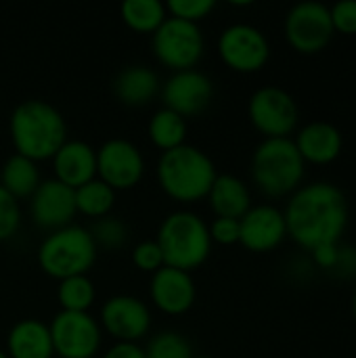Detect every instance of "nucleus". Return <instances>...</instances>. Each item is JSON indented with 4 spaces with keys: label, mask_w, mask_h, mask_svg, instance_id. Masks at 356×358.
<instances>
[{
    "label": "nucleus",
    "mask_w": 356,
    "mask_h": 358,
    "mask_svg": "<svg viewBox=\"0 0 356 358\" xmlns=\"http://www.w3.org/2000/svg\"><path fill=\"white\" fill-rule=\"evenodd\" d=\"M287 237L313 252L340 243L348 227V201L340 187L317 180L296 189L283 210Z\"/></svg>",
    "instance_id": "f257e3e1"
},
{
    "label": "nucleus",
    "mask_w": 356,
    "mask_h": 358,
    "mask_svg": "<svg viewBox=\"0 0 356 358\" xmlns=\"http://www.w3.org/2000/svg\"><path fill=\"white\" fill-rule=\"evenodd\" d=\"M8 132L15 153L34 162L52 159L67 141V124L61 111L42 99L21 101L8 120Z\"/></svg>",
    "instance_id": "f03ea898"
},
{
    "label": "nucleus",
    "mask_w": 356,
    "mask_h": 358,
    "mask_svg": "<svg viewBox=\"0 0 356 358\" xmlns=\"http://www.w3.org/2000/svg\"><path fill=\"white\" fill-rule=\"evenodd\" d=\"M218 176L212 157L195 145L183 143L162 151L157 159L159 187L176 201L191 203L208 197V191Z\"/></svg>",
    "instance_id": "7ed1b4c3"
},
{
    "label": "nucleus",
    "mask_w": 356,
    "mask_h": 358,
    "mask_svg": "<svg viewBox=\"0 0 356 358\" xmlns=\"http://www.w3.org/2000/svg\"><path fill=\"white\" fill-rule=\"evenodd\" d=\"M157 245L162 248L168 266L191 273L201 266L212 252V237L208 222L191 210H174L159 222Z\"/></svg>",
    "instance_id": "20e7f679"
},
{
    "label": "nucleus",
    "mask_w": 356,
    "mask_h": 358,
    "mask_svg": "<svg viewBox=\"0 0 356 358\" xmlns=\"http://www.w3.org/2000/svg\"><path fill=\"white\" fill-rule=\"evenodd\" d=\"M306 164L294 138H264L252 155V178L266 197H285L302 187Z\"/></svg>",
    "instance_id": "39448f33"
},
{
    "label": "nucleus",
    "mask_w": 356,
    "mask_h": 358,
    "mask_svg": "<svg viewBox=\"0 0 356 358\" xmlns=\"http://www.w3.org/2000/svg\"><path fill=\"white\" fill-rule=\"evenodd\" d=\"M97 254L99 248L90 231L71 222L50 231L42 239L38 248V264L46 275L61 281L73 275H86L92 268Z\"/></svg>",
    "instance_id": "423d86ee"
},
{
    "label": "nucleus",
    "mask_w": 356,
    "mask_h": 358,
    "mask_svg": "<svg viewBox=\"0 0 356 358\" xmlns=\"http://www.w3.org/2000/svg\"><path fill=\"white\" fill-rule=\"evenodd\" d=\"M206 40L199 23H191L168 15L151 34V50L155 59L172 71L191 69L204 57Z\"/></svg>",
    "instance_id": "0eeeda50"
},
{
    "label": "nucleus",
    "mask_w": 356,
    "mask_h": 358,
    "mask_svg": "<svg viewBox=\"0 0 356 358\" xmlns=\"http://www.w3.org/2000/svg\"><path fill=\"white\" fill-rule=\"evenodd\" d=\"M248 115L252 126L264 134V138H290L300 120L296 99L279 86H262L254 90L248 101Z\"/></svg>",
    "instance_id": "6e6552de"
},
{
    "label": "nucleus",
    "mask_w": 356,
    "mask_h": 358,
    "mask_svg": "<svg viewBox=\"0 0 356 358\" xmlns=\"http://www.w3.org/2000/svg\"><path fill=\"white\" fill-rule=\"evenodd\" d=\"M334 23L329 6L317 0L298 2L285 17V38L300 55L323 52L334 40Z\"/></svg>",
    "instance_id": "1a4fd4ad"
},
{
    "label": "nucleus",
    "mask_w": 356,
    "mask_h": 358,
    "mask_svg": "<svg viewBox=\"0 0 356 358\" xmlns=\"http://www.w3.org/2000/svg\"><path fill=\"white\" fill-rule=\"evenodd\" d=\"M218 55L239 73L260 71L271 59V44L262 29L252 23H231L218 36Z\"/></svg>",
    "instance_id": "9d476101"
},
{
    "label": "nucleus",
    "mask_w": 356,
    "mask_h": 358,
    "mask_svg": "<svg viewBox=\"0 0 356 358\" xmlns=\"http://www.w3.org/2000/svg\"><path fill=\"white\" fill-rule=\"evenodd\" d=\"M48 329L55 355L61 358H92L101 348V323L90 313L59 310Z\"/></svg>",
    "instance_id": "9b49d317"
},
{
    "label": "nucleus",
    "mask_w": 356,
    "mask_h": 358,
    "mask_svg": "<svg viewBox=\"0 0 356 358\" xmlns=\"http://www.w3.org/2000/svg\"><path fill=\"white\" fill-rule=\"evenodd\" d=\"M145 174V157L141 149L122 136L107 138L97 149V176L111 189H132Z\"/></svg>",
    "instance_id": "f8f14e48"
},
{
    "label": "nucleus",
    "mask_w": 356,
    "mask_h": 358,
    "mask_svg": "<svg viewBox=\"0 0 356 358\" xmlns=\"http://www.w3.org/2000/svg\"><path fill=\"white\" fill-rule=\"evenodd\" d=\"M166 109L176 111L183 117L197 115L214 99V82L201 69H180L172 71L159 88Z\"/></svg>",
    "instance_id": "ddd939ff"
},
{
    "label": "nucleus",
    "mask_w": 356,
    "mask_h": 358,
    "mask_svg": "<svg viewBox=\"0 0 356 358\" xmlns=\"http://www.w3.org/2000/svg\"><path fill=\"white\" fill-rule=\"evenodd\" d=\"M99 323L115 342H138L151 329V308L136 296L115 294L103 302Z\"/></svg>",
    "instance_id": "4468645a"
},
{
    "label": "nucleus",
    "mask_w": 356,
    "mask_h": 358,
    "mask_svg": "<svg viewBox=\"0 0 356 358\" xmlns=\"http://www.w3.org/2000/svg\"><path fill=\"white\" fill-rule=\"evenodd\" d=\"M287 239L283 210L271 203L252 206L239 218V243L250 252H273Z\"/></svg>",
    "instance_id": "2eb2a0df"
},
{
    "label": "nucleus",
    "mask_w": 356,
    "mask_h": 358,
    "mask_svg": "<svg viewBox=\"0 0 356 358\" xmlns=\"http://www.w3.org/2000/svg\"><path fill=\"white\" fill-rule=\"evenodd\" d=\"M76 212V191L57 178L42 180L29 197L31 220L48 233L71 224Z\"/></svg>",
    "instance_id": "dca6fc26"
},
{
    "label": "nucleus",
    "mask_w": 356,
    "mask_h": 358,
    "mask_svg": "<svg viewBox=\"0 0 356 358\" xmlns=\"http://www.w3.org/2000/svg\"><path fill=\"white\" fill-rule=\"evenodd\" d=\"M149 294L159 310L168 315H183L193 306L197 289L191 273L164 264L151 275Z\"/></svg>",
    "instance_id": "f3484780"
},
{
    "label": "nucleus",
    "mask_w": 356,
    "mask_h": 358,
    "mask_svg": "<svg viewBox=\"0 0 356 358\" xmlns=\"http://www.w3.org/2000/svg\"><path fill=\"white\" fill-rule=\"evenodd\" d=\"M55 178L78 189L97 178V149L80 138H67L52 155Z\"/></svg>",
    "instance_id": "a211bd4d"
},
{
    "label": "nucleus",
    "mask_w": 356,
    "mask_h": 358,
    "mask_svg": "<svg viewBox=\"0 0 356 358\" xmlns=\"http://www.w3.org/2000/svg\"><path fill=\"white\" fill-rule=\"evenodd\" d=\"M294 143L304 164H315V166H327L336 162L344 149L342 132L329 122L306 124L304 128L298 130Z\"/></svg>",
    "instance_id": "6ab92c4d"
},
{
    "label": "nucleus",
    "mask_w": 356,
    "mask_h": 358,
    "mask_svg": "<svg viewBox=\"0 0 356 358\" xmlns=\"http://www.w3.org/2000/svg\"><path fill=\"white\" fill-rule=\"evenodd\" d=\"M6 355L10 358H52V338L48 323L27 317L19 319L6 336Z\"/></svg>",
    "instance_id": "aec40b11"
},
{
    "label": "nucleus",
    "mask_w": 356,
    "mask_h": 358,
    "mask_svg": "<svg viewBox=\"0 0 356 358\" xmlns=\"http://www.w3.org/2000/svg\"><path fill=\"white\" fill-rule=\"evenodd\" d=\"M113 94L120 103L130 107L147 105L162 88L159 76L147 65H128L113 78Z\"/></svg>",
    "instance_id": "412c9836"
},
{
    "label": "nucleus",
    "mask_w": 356,
    "mask_h": 358,
    "mask_svg": "<svg viewBox=\"0 0 356 358\" xmlns=\"http://www.w3.org/2000/svg\"><path fill=\"white\" fill-rule=\"evenodd\" d=\"M210 208L220 218L239 220L252 208L250 187L235 174H218L208 191Z\"/></svg>",
    "instance_id": "4be33fe9"
},
{
    "label": "nucleus",
    "mask_w": 356,
    "mask_h": 358,
    "mask_svg": "<svg viewBox=\"0 0 356 358\" xmlns=\"http://www.w3.org/2000/svg\"><path fill=\"white\" fill-rule=\"evenodd\" d=\"M40 182L42 178H40L38 162L21 153L8 155L0 168V187L6 189L15 199H29Z\"/></svg>",
    "instance_id": "5701e85b"
},
{
    "label": "nucleus",
    "mask_w": 356,
    "mask_h": 358,
    "mask_svg": "<svg viewBox=\"0 0 356 358\" xmlns=\"http://www.w3.org/2000/svg\"><path fill=\"white\" fill-rule=\"evenodd\" d=\"M147 132H149L151 143L155 147H159L162 151L174 149V147L183 145L187 138V117L178 115L172 109L162 107L149 120Z\"/></svg>",
    "instance_id": "b1692460"
},
{
    "label": "nucleus",
    "mask_w": 356,
    "mask_h": 358,
    "mask_svg": "<svg viewBox=\"0 0 356 358\" xmlns=\"http://www.w3.org/2000/svg\"><path fill=\"white\" fill-rule=\"evenodd\" d=\"M122 19L134 31H155L168 17V8L162 0H124L120 6Z\"/></svg>",
    "instance_id": "393cba45"
},
{
    "label": "nucleus",
    "mask_w": 356,
    "mask_h": 358,
    "mask_svg": "<svg viewBox=\"0 0 356 358\" xmlns=\"http://www.w3.org/2000/svg\"><path fill=\"white\" fill-rule=\"evenodd\" d=\"M73 191H76V210L90 218L107 216L115 203V189H111L99 176Z\"/></svg>",
    "instance_id": "a878e982"
},
{
    "label": "nucleus",
    "mask_w": 356,
    "mask_h": 358,
    "mask_svg": "<svg viewBox=\"0 0 356 358\" xmlns=\"http://www.w3.org/2000/svg\"><path fill=\"white\" fill-rule=\"evenodd\" d=\"M94 298H97V287L88 275H73L61 279L57 285V300L61 304V310L88 313V308L94 304Z\"/></svg>",
    "instance_id": "bb28decb"
},
{
    "label": "nucleus",
    "mask_w": 356,
    "mask_h": 358,
    "mask_svg": "<svg viewBox=\"0 0 356 358\" xmlns=\"http://www.w3.org/2000/svg\"><path fill=\"white\" fill-rule=\"evenodd\" d=\"M145 358H193L191 342L176 329H164L149 338Z\"/></svg>",
    "instance_id": "cd10ccee"
},
{
    "label": "nucleus",
    "mask_w": 356,
    "mask_h": 358,
    "mask_svg": "<svg viewBox=\"0 0 356 358\" xmlns=\"http://www.w3.org/2000/svg\"><path fill=\"white\" fill-rule=\"evenodd\" d=\"M88 231H90L97 248H103V250H118L128 241L126 222L118 216H111V214L97 218Z\"/></svg>",
    "instance_id": "c85d7f7f"
},
{
    "label": "nucleus",
    "mask_w": 356,
    "mask_h": 358,
    "mask_svg": "<svg viewBox=\"0 0 356 358\" xmlns=\"http://www.w3.org/2000/svg\"><path fill=\"white\" fill-rule=\"evenodd\" d=\"M21 224L19 199H15L6 189L0 187V241L10 239Z\"/></svg>",
    "instance_id": "c756f323"
},
{
    "label": "nucleus",
    "mask_w": 356,
    "mask_h": 358,
    "mask_svg": "<svg viewBox=\"0 0 356 358\" xmlns=\"http://www.w3.org/2000/svg\"><path fill=\"white\" fill-rule=\"evenodd\" d=\"M214 6H216L214 0H170L166 4L172 17H178L191 23H199L201 19H206L214 10Z\"/></svg>",
    "instance_id": "7c9ffc66"
},
{
    "label": "nucleus",
    "mask_w": 356,
    "mask_h": 358,
    "mask_svg": "<svg viewBox=\"0 0 356 358\" xmlns=\"http://www.w3.org/2000/svg\"><path fill=\"white\" fill-rule=\"evenodd\" d=\"M132 262L136 264V268L151 273V275L166 264L162 248L157 245L155 239H143L141 243H136V248L132 250Z\"/></svg>",
    "instance_id": "2f4dec72"
},
{
    "label": "nucleus",
    "mask_w": 356,
    "mask_h": 358,
    "mask_svg": "<svg viewBox=\"0 0 356 358\" xmlns=\"http://www.w3.org/2000/svg\"><path fill=\"white\" fill-rule=\"evenodd\" d=\"M334 31L344 36H356V0H342L329 8Z\"/></svg>",
    "instance_id": "473e14b6"
},
{
    "label": "nucleus",
    "mask_w": 356,
    "mask_h": 358,
    "mask_svg": "<svg viewBox=\"0 0 356 358\" xmlns=\"http://www.w3.org/2000/svg\"><path fill=\"white\" fill-rule=\"evenodd\" d=\"M208 229H210L212 243H220V245L239 243V220H235V218H220V216H216L208 224Z\"/></svg>",
    "instance_id": "72a5a7b5"
},
{
    "label": "nucleus",
    "mask_w": 356,
    "mask_h": 358,
    "mask_svg": "<svg viewBox=\"0 0 356 358\" xmlns=\"http://www.w3.org/2000/svg\"><path fill=\"white\" fill-rule=\"evenodd\" d=\"M313 262L323 268V271H334L338 260H340V243L336 245H321V248H315L313 252Z\"/></svg>",
    "instance_id": "f704fd0d"
},
{
    "label": "nucleus",
    "mask_w": 356,
    "mask_h": 358,
    "mask_svg": "<svg viewBox=\"0 0 356 358\" xmlns=\"http://www.w3.org/2000/svg\"><path fill=\"white\" fill-rule=\"evenodd\" d=\"M103 358H145V350L138 346V342H115L111 348H107Z\"/></svg>",
    "instance_id": "c9c22d12"
},
{
    "label": "nucleus",
    "mask_w": 356,
    "mask_h": 358,
    "mask_svg": "<svg viewBox=\"0 0 356 358\" xmlns=\"http://www.w3.org/2000/svg\"><path fill=\"white\" fill-rule=\"evenodd\" d=\"M353 317H355V321H356V292H355V296H353Z\"/></svg>",
    "instance_id": "e433bc0d"
},
{
    "label": "nucleus",
    "mask_w": 356,
    "mask_h": 358,
    "mask_svg": "<svg viewBox=\"0 0 356 358\" xmlns=\"http://www.w3.org/2000/svg\"><path fill=\"white\" fill-rule=\"evenodd\" d=\"M193 358H214V357H210V355H193Z\"/></svg>",
    "instance_id": "4c0bfd02"
},
{
    "label": "nucleus",
    "mask_w": 356,
    "mask_h": 358,
    "mask_svg": "<svg viewBox=\"0 0 356 358\" xmlns=\"http://www.w3.org/2000/svg\"><path fill=\"white\" fill-rule=\"evenodd\" d=\"M0 358H10V357L6 355V350H2V348H0Z\"/></svg>",
    "instance_id": "58836bf2"
}]
</instances>
